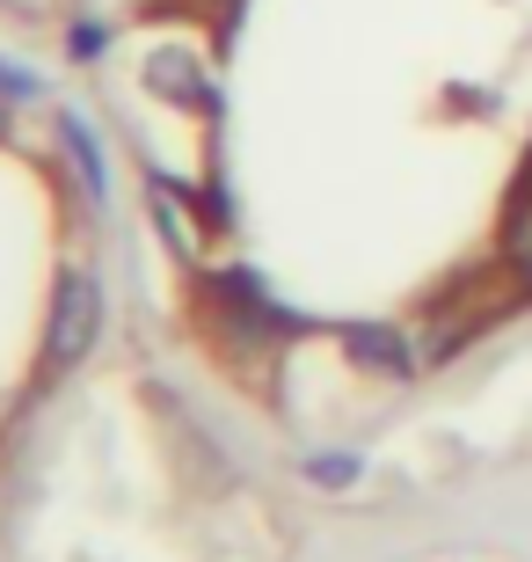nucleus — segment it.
<instances>
[{"label": "nucleus", "mask_w": 532, "mask_h": 562, "mask_svg": "<svg viewBox=\"0 0 532 562\" xmlns=\"http://www.w3.org/2000/svg\"><path fill=\"white\" fill-rule=\"evenodd\" d=\"M95 336H103V300H95V285H88L81 271L59 278V300H52V366L88 358Z\"/></svg>", "instance_id": "obj_1"}, {"label": "nucleus", "mask_w": 532, "mask_h": 562, "mask_svg": "<svg viewBox=\"0 0 532 562\" xmlns=\"http://www.w3.org/2000/svg\"><path fill=\"white\" fill-rule=\"evenodd\" d=\"M66 154H73V161H81V176H88V190H103V154H95V146H88V132H81V117H66Z\"/></svg>", "instance_id": "obj_3"}, {"label": "nucleus", "mask_w": 532, "mask_h": 562, "mask_svg": "<svg viewBox=\"0 0 532 562\" xmlns=\"http://www.w3.org/2000/svg\"><path fill=\"white\" fill-rule=\"evenodd\" d=\"M154 212H161L168 241H176V249H183V256H197V220H190L183 190H176V183H154Z\"/></svg>", "instance_id": "obj_2"}]
</instances>
